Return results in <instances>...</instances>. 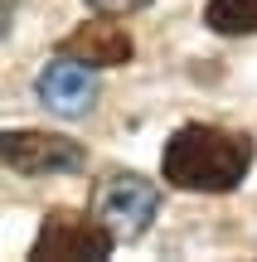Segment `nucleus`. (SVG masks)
I'll return each instance as SVG.
<instances>
[{"mask_svg": "<svg viewBox=\"0 0 257 262\" xmlns=\"http://www.w3.org/2000/svg\"><path fill=\"white\" fill-rule=\"evenodd\" d=\"M204 25L214 34H257V0H209Z\"/></svg>", "mask_w": 257, "mask_h": 262, "instance_id": "7", "label": "nucleus"}, {"mask_svg": "<svg viewBox=\"0 0 257 262\" xmlns=\"http://www.w3.org/2000/svg\"><path fill=\"white\" fill-rule=\"evenodd\" d=\"M83 5H92L97 15H131V10H146L151 0H83Z\"/></svg>", "mask_w": 257, "mask_h": 262, "instance_id": "8", "label": "nucleus"}, {"mask_svg": "<svg viewBox=\"0 0 257 262\" xmlns=\"http://www.w3.org/2000/svg\"><path fill=\"white\" fill-rule=\"evenodd\" d=\"M112 248H116V238L97 219L73 214V209H49L29 257L34 262H107Z\"/></svg>", "mask_w": 257, "mask_h": 262, "instance_id": "2", "label": "nucleus"}, {"mask_svg": "<svg viewBox=\"0 0 257 262\" xmlns=\"http://www.w3.org/2000/svg\"><path fill=\"white\" fill-rule=\"evenodd\" d=\"M39 102L49 107V112H58V117H83L87 107L97 102V83H92V73H87L83 63H73V58H63L58 54V63H49L44 73H39Z\"/></svg>", "mask_w": 257, "mask_h": 262, "instance_id": "6", "label": "nucleus"}, {"mask_svg": "<svg viewBox=\"0 0 257 262\" xmlns=\"http://www.w3.org/2000/svg\"><path fill=\"white\" fill-rule=\"evenodd\" d=\"M0 165L19 175H73L87 165V150L58 131H0Z\"/></svg>", "mask_w": 257, "mask_h": 262, "instance_id": "4", "label": "nucleus"}, {"mask_svg": "<svg viewBox=\"0 0 257 262\" xmlns=\"http://www.w3.org/2000/svg\"><path fill=\"white\" fill-rule=\"evenodd\" d=\"M155 209H160V189L141 175H112L97 185L92 199V219L107 228V233L122 243V238H141L151 228Z\"/></svg>", "mask_w": 257, "mask_h": 262, "instance_id": "3", "label": "nucleus"}, {"mask_svg": "<svg viewBox=\"0 0 257 262\" xmlns=\"http://www.w3.org/2000/svg\"><path fill=\"white\" fill-rule=\"evenodd\" d=\"M10 34V0H0V39Z\"/></svg>", "mask_w": 257, "mask_h": 262, "instance_id": "9", "label": "nucleus"}, {"mask_svg": "<svg viewBox=\"0 0 257 262\" xmlns=\"http://www.w3.org/2000/svg\"><path fill=\"white\" fill-rule=\"evenodd\" d=\"M58 54L73 58V63H87V68H122V63H131L136 44H131V34H126L122 25L92 19V25H78L73 34L58 44Z\"/></svg>", "mask_w": 257, "mask_h": 262, "instance_id": "5", "label": "nucleus"}, {"mask_svg": "<svg viewBox=\"0 0 257 262\" xmlns=\"http://www.w3.org/2000/svg\"><path fill=\"white\" fill-rule=\"evenodd\" d=\"M252 136L243 131H223V126H204L190 122L180 126L160 150V170L175 189H190V194H228L248 180L252 170Z\"/></svg>", "mask_w": 257, "mask_h": 262, "instance_id": "1", "label": "nucleus"}]
</instances>
